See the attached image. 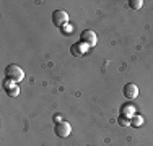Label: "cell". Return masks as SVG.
<instances>
[{
	"label": "cell",
	"instance_id": "cell-4",
	"mask_svg": "<svg viewBox=\"0 0 153 146\" xmlns=\"http://www.w3.org/2000/svg\"><path fill=\"white\" fill-rule=\"evenodd\" d=\"M80 42L85 44V46H94L96 44V34L91 29H85V31L80 34Z\"/></svg>",
	"mask_w": 153,
	"mask_h": 146
},
{
	"label": "cell",
	"instance_id": "cell-9",
	"mask_svg": "<svg viewBox=\"0 0 153 146\" xmlns=\"http://www.w3.org/2000/svg\"><path fill=\"white\" fill-rule=\"evenodd\" d=\"M117 123H119V125H121V127H127V125H130V120L129 119H127V117H119V119H117Z\"/></svg>",
	"mask_w": 153,
	"mask_h": 146
},
{
	"label": "cell",
	"instance_id": "cell-8",
	"mask_svg": "<svg viewBox=\"0 0 153 146\" xmlns=\"http://www.w3.org/2000/svg\"><path fill=\"white\" fill-rule=\"evenodd\" d=\"M142 123H143V117L142 115H134L132 120H130V125H134V127H140Z\"/></svg>",
	"mask_w": 153,
	"mask_h": 146
},
{
	"label": "cell",
	"instance_id": "cell-11",
	"mask_svg": "<svg viewBox=\"0 0 153 146\" xmlns=\"http://www.w3.org/2000/svg\"><path fill=\"white\" fill-rule=\"evenodd\" d=\"M72 54L74 55H82V50H80L78 46H72Z\"/></svg>",
	"mask_w": 153,
	"mask_h": 146
},
{
	"label": "cell",
	"instance_id": "cell-3",
	"mask_svg": "<svg viewBox=\"0 0 153 146\" xmlns=\"http://www.w3.org/2000/svg\"><path fill=\"white\" fill-rule=\"evenodd\" d=\"M68 21V15L67 12H64V10H56V12H52V23L56 24L57 28H62L65 26Z\"/></svg>",
	"mask_w": 153,
	"mask_h": 146
},
{
	"label": "cell",
	"instance_id": "cell-2",
	"mask_svg": "<svg viewBox=\"0 0 153 146\" xmlns=\"http://www.w3.org/2000/svg\"><path fill=\"white\" fill-rule=\"evenodd\" d=\"M54 131H56V135H57L59 138H67L68 135H70V131H72V127H70V123H68V122L60 120V122L56 123Z\"/></svg>",
	"mask_w": 153,
	"mask_h": 146
},
{
	"label": "cell",
	"instance_id": "cell-6",
	"mask_svg": "<svg viewBox=\"0 0 153 146\" xmlns=\"http://www.w3.org/2000/svg\"><path fill=\"white\" fill-rule=\"evenodd\" d=\"M134 112V105H130V104H126V105H122V111H121V115L122 117H127V115H130Z\"/></svg>",
	"mask_w": 153,
	"mask_h": 146
},
{
	"label": "cell",
	"instance_id": "cell-5",
	"mask_svg": "<svg viewBox=\"0 0 153 146\" xmlns=\"http://www.w3.org/2000/svg\"><path fill=\"white\" fill-rule=\"evenodd\" d=\"M124 96H126L127 99H135L138 96V86L134 85V83H127V85L124 86Z\"/></svg>",
	"mask_w": 153,
	"mask_h": 146
},
{
	"label": "cell",
	"instance_id": "cell-1",
	"mask_svg": "<svg viewBox=\"0 0 153 146\" xmlns=\"http://www.w3.org/2000/svg\"><path fill=\"white\" fill-rule=\"evenodd\" d=\"M7 78L8 80H12L13 83H20V81H23V76H25V73H23V68H20L18 65H8L7 67Z\"/></svg>",
	"mask_w": 153,
	"mask_h": 146
},
{
	"label": "cell",
	"instance_id": "cell-10",
	"mask_svg": "<svg viewBox=\"0 0 153 146\" xmlns=\"http://www.w3.org/2000/svg\"><path fill=\"white\" fill-rule=\"evenodd\" d=\"M7 91H8V94L10 96H18V88L16 86H7Z\"/></svg>",
	"mask_w": 153,
	"mask_h": 146
},
{
	"label": "cell",
	"instance_id": "cell-7",
	"mask_svg": "<svg viewBox=\"0 0 153 146\" xmlns=\"http://www.w3.org/2000/svg\"><path fill=\"white\" fill-rule=\"evenodd\" d=\"M142 5H143V2H142V0H129V7L132 10H140Z\"/></svg>",
	"mask_w": 153,
	"mask_h": 146
}]
</instances>
